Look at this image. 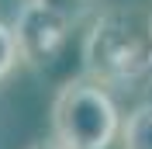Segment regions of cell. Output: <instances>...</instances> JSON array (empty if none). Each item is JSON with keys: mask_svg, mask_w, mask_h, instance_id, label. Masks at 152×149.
<instances>
[{"mask_svg": "<svg viewBox=\"0 0 152 149\" xmlns=\"http://www.w3.org/2000/svg\"><path fill=\"white\" fill-rule=\"evenodd\" d=\"M83 76L104 90H145L152 83V7L114 4L83 38Z\"/></svg>", "mask_w": 152, "mask_h": 149, "instance_id": "1", "label": "cell"}, {"mask_svg": "<svg viewBox=\"0 0 152 149\" xmlns=\"http://www.w3.org/2000/svg\"><path fill=\"white\" fill-rule=\"evenodd\" d=\"M121 125L111 90L86 76L66 80L52 97V135L66 149H111L121 139Z\"/></svg>", "mask_w": 152, "mask_h": 149, "instance_id": "2", "label": "cell"}, {"mask_svg": "<svg viewBox=\"0 0 152 149\" xmlns=\"http://www.w3.org/2000/svg\"><path fill=\"white\" fill-rule=\"evenodd\" d=\"M10 28H14V38H18V49H21V63L45 69L62 56L69 31H73V21L66 14H59L56 7H48L45 0H28Z\"/></svg>", "mask_w": 152, "mask_h": 149, "instance_id": "3", "label": "cell"}, {"mask_svg": "<svg viewBox=\"0 0 152 149\" xmlns=\"http://www.w3.org/2000/svg\"><path fill=\"white\" fill-rule=\"evenodd\" d=\"M121 149H152V101L128 111L121 125Z\"/></svg>", "mask_w": 152, "mask_h": 149, "instance_id": "4", "label": "cell"}, {"mask_svg": "<svg viewBox=\"0 0 152 149\" xmlns=\"http://www.w3.org/2000/svg\"><path fill=\"white\" fill-rule=\"evenodd\" d=\"M45 4L56 7L59 14H66L73 24H80V21H86V18H97V14L107 10V0H45Z\"/></svg>", "mask_w": 152, "mask_h": 149, "instance_id": "5", "label": "cell"}, {"mask_svg": "<svg viewBox=\"0 0 152 149\" xmlns=\"http://www.w3.org/2000/svg\"><path fill=\"white\" fill-rule=\"evenodd\" d=\"M18 63H21V49H18V38H14V28L0 21V80H7Z\"/></svg>", "mask_w": 152, "mask_h": 149, "instance_id": "6", "label": "cell"}, {"mask_svg": "<svg viewBox=\"0 0 152 149\" xmlns=\"http://www.w3.org/2000/svg\"><path fill=\"white\" fill-rule=\"evenodd\" d=\"M28 149H66V146L52 139V142H35V146H28Z\"/></svg>", "mask_w": 152, "mask_h": 149, "instance_id": "7", "label": "cell"}]
</instances>
